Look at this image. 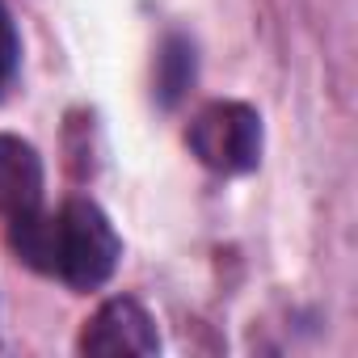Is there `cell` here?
Returning a JSON list of instances; mask_svg holds the SVG:
<instances>
[{"label": "cell", "instance_id": "cell-2", "mask_svg": "<svg viewBox=\"0 0 358 358\" xmlns=\"http://www.w3.org/2000/svg\"><path fill=\"white\" fill-rule=\"evenodd\" d=\"M190 152L215 173H249L262 160V118L245 101H211L194 114Z\"/></svg>", "mask_w": 358, "mask_h": 358}, {"label": "cell", "instance_id": "cell-6", "mask_svg": "<svg viewBox=\"0 0 358 358\" xmlns=\"http://www.w3.org/2000/svg\"><path fill=\"white\" fill-rule=\"evenodd\" d=\"M17 55H22V47H17L13 17H9L5 5H0V93H5L13 85V76H17Z\"/></svg>", "mask_w": 358, "mask_h": 358}, {"label": "cell", "instance_id": "cell-4", "mask_svg": "<svg viewBox=\"0 0 358 358\" xmlns=\"http://www.w3.org/2000/svg\"><path fill=\"white\" fill-rule=\"evenodd\" d=\"M34 211H43V160L26 139L0 135V215L26 220Z\"/></svg>", "mask_w": 358, "mask_h": 358}, {"label": "cell", "instance_id": "cell-3", "mask_svg": "<svg viewBox=\"0 0 358 358\" xmlns=\"http://www.w3.org/2000/svg\"><path fill=\"white\" fill-rule=\"evenodd\" d=\"M156 350H160V333H156L152 316L143 312V303H135L127 295L106 299L80 333V354H139V358H148Z\"/></svg>", "mask_w": 358, "mask_h": 358}, {"label": "cell", "instance_id": "cell-1", "mask_svg": "<svg viewBox=\"0 0 358 358\" xmlns=\"http://www.w3.org/2000/svg\"><path fill=\"white\" fill-rule=\"evenodd\" d=\"M118 232L97 203L72 199L59 215H51V274H59L68 287L97 291L118 270Z\"/></svg>", "mask_w": 358, "mask_h": 358}, {"label": "cell", "instance_id": "cell-5", "mask_svg": "<svg viewBox=\"0 0 358 358\" xmlns=\"http://www.w3.org/2000/svg\"><path fill=\"white\" fill-rule=\"evenodd\" d=\"M190 80H194V51H190V43L169 38L164 55H160V97L173 106L177 97L190 89Z\"/></svg>", "mask_w": 358, "mask_h": 358}]
</instances>
